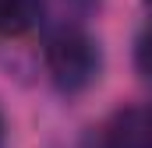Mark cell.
Instances as JSON below:
<instances>
[{"instance_id": "277c9868", "label": "cell", "mask_w": 152, "mask_h": 148, "mask_svg": "<svg viewBox=\"0 0 152 148\" xmlns=\"http://www.w3.org/2000/svg\"><path fill=\"white\" fill-rule=\"evenodd\" d=\"M134 67L145 81H152V25L134 39Z\"/></svg>"}, {"instance_id": "5b68a950", "label": "cell", "mask_w": 152, "mask_h": 148, "mask_svg": "<svg viewBox=\"0 0 152 148\" xmlns=\"http://www.w3.org/2000/svg\"><path fill=\"white\" fill-rule=\"evenodd\" d=\"M4 141H7V123H4V113H0V148H4Z\"/></svg>"}, {"instance_id": "3957f363", "label": "cell", "mask_w": 152, "mask_h": 148, "mask_svg": "<svg viewBox=\"0 0 152 148\" xmlns=\"http://www.w3.org/2000/svg\"><path fill=\"white\" fill-rule=\"evenodd\" d=\"M42 18V0H0V36H28Z\"/></svg>"}, {"instance_id": "8992f818", "label": "cell", "mask_w": 152, "mask_h": 148, "mask_svg": "<svg viewBox=\"0 0 152 148\" xmlns=\"http://www.w3.org/2000/svg\"><path fill=\"white\" fill-rule=\"evenodd\" d=\"M145 7H149V11H152V0H145Z\"/></svg>"}, {"instance_id": "6da1fadb", "label": "cell", "mask_w": 152, "mask_h": 148, "mask_svg": "<svg viewBox=\"0 0 152 148\" xmlns=\"http://www.w3.org/2000/svg\"><path fill=\"white\" fill-rule=\"evenodd\" d=\"M42 67H46V74H50V81H53L57 92L81 95V92H88L99 81L103 49L81 28H60L42 46Z\"/></svg>"}, {"instance_id": "7a4b0ae2", "label": "cell", "mask_w": 152, "mask_h": 148, "mask_svg": "<svg viewBox=\"0 0 152 148\" xmlns=\"http://www.w3.org/2000/svg\"><path fill=\"white\" fill-rule=\"evenodd\" d=\"M96 148H152V102L117 110L96 131Z\"/></svg>"}]
</instances>
